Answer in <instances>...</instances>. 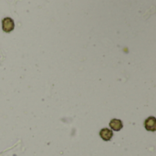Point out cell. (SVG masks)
<instances>
[{
    "label": "cell",
    "instance_id": "obj_3",
    "mask_svg": "<svg viewBox=\"0 0 156 156\" xmlns=\"http://www.w3.org/2000/svg\"><path fill=\"white\" fill-rule=\"evenodd\" d=\"M100 136H101V138L103 141H110L112 138V136H113V133H112V130L107 129V128H104V129H101V130Z\"/></svg>",
    "mask_w": 156,
    "mask_h": 156
},
{
    "label": "cell",
    "instance_id": "obj_4",
    "mask_svg": "<svg viewBox=\"0 0 156 156\" xmlns=\"http://www.w3.org/2000/svg\"><path fill=\"white\" fill-rule=\"evenodd\" d=\"M110 127L115 131V132H118L120 130L122 129L123 127V124H122V122L121 120H118V119H112L111 122H110Z\"/></svg>",
    "mask_w": 156,
    "mask_h": 156
},
{
    "label": "cell",
    "instance_id": "obj_2",
    "mask_svg": "<svg viewBox=\"0 0 156 156\" xmlns=\"http://www.w3.org/2000/svg\"><path fill=\"white\" fill-rule=\"evenodd\" d=\"M145 129L149 132H155L156 130V119L155 117H149L148 119L145 120L144 122Z\"/></svg>",
    "mask_w": 156,
    "mask_h": 156
},
{
    "label": "cell",
    "instance_id": "obj_1",
    "mask_svg": "<svg viewBox=\"0 0 156 156\" xmlns=\"http://www.w3.org/2000/svg\"><path fill=\"white\" fill-rule=\"evenodd\" d=\"M15 27V23L14 20L10 17H5L2 20V28L3 31L5 33H10Z\"/></svg>",
    "mask_w": 156,
    "mask_h": 156
}]
</instances>
